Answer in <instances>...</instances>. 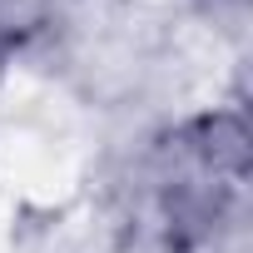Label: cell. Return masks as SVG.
<instances>
[{"mask_svg": "<svg viewBox=\"0 0 253 253\" xmlns=\"http://www.w3.org/2000/svg\"><path fill=\"white\" fill-rule=\"evenodd\" d=\"M248 134L243 119L213 114L164 134L139 164L134 223L159 253L204 248L243 204Z\"/></svg>", "mask_w": 253, "mask_h": 253, "instance_id": "obj_1", "label": "cell"}]
</instances>
